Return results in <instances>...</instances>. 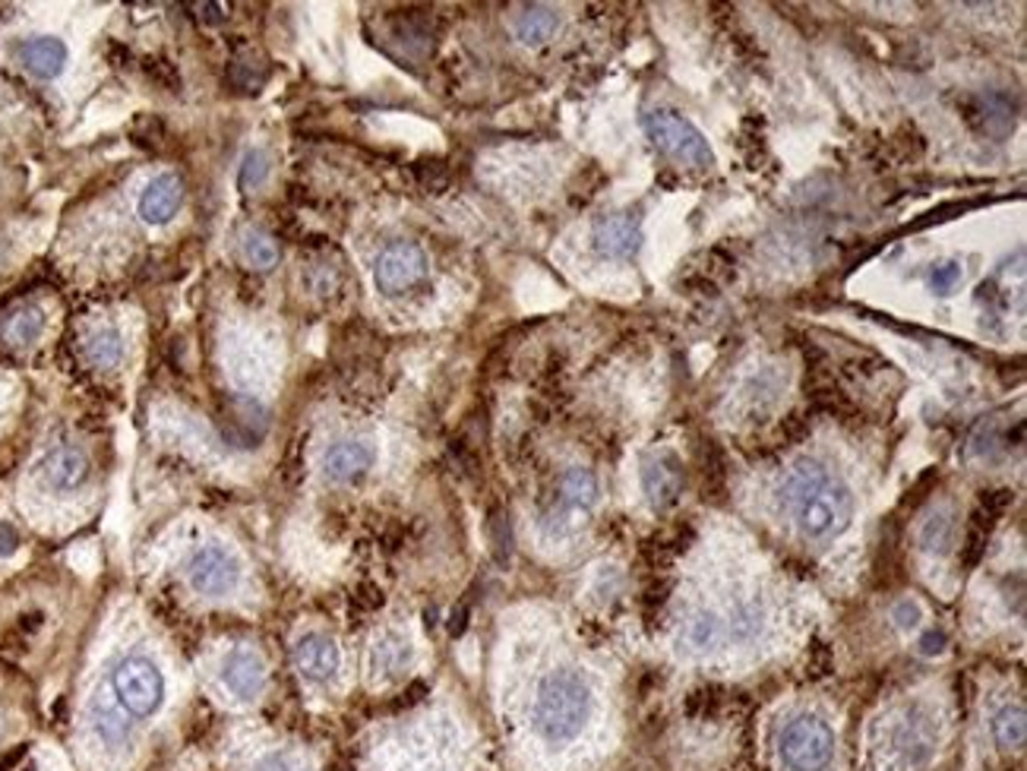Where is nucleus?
I'll use <instances>...</instances> for the list:
<instances>
[{
	"label": "nucleus",
	"mask_w": 1027,
	"mask_h": 771,
	"mask_svg": "<svg viewBox=\"0 0 1027 771\" xmlns=\"http://www.w3.org/2000/svg\"><path fill=\"white\" fill-rule=\"evenodd\" d=\"M642 124H645L648 139L661 149L664 156L677 159L680 165H689V168H711L714 165V152H711L708 139L702 137V130L692 127L677 112L655 108L642 117Z\"/></svg>",
	"instance_id": "nucleus-5"
},
{
	"label": "nucleus",
	"mask_w": 1027,
	"mask_h": 771,
	"mask_svg": "<svg viewBox=\"0 0 1027 771\" xmlns=\"http://www.w3.org/2000/svg\"><path fill=\"white\" fill-rule=\"evenodd\" d=\"M89 730L92 737L108 749H120L130 743V721L117 711V705L92 703L89 705Z\"/></svg>",
	"instance_id": "nucleus-20"
},
{
	"label": "nucleus",
	"mask_w": 1027,
	"mask_h": 771,
	"mask_svg": "<svg viewBox=\"0 0 1027 771\" xmlns=\"http://www.w3.org/2000/svg\"><path fill=\"white\" fill-rule=\"evenodd\" d=\"M557 25H560V17H557V10H550V7H526L519 17H516V35L526 42V45H544L550 35L557 32Z\"/></svg>",
	"instance_id": "nucleus-21"
},
{
	"label": "nucleus",
	"mask_w": 1027,
	"mask_h": 771,
	"mask_svg": "<svg viewBox=\"0 0 1027 771\" xmlns=\"http://www.w3.org/2000/svg\"><path fill=\"white\" fill-rule=\"evenodd\" d=\"M642 490L655 509H667L684 490V465L670 450H658L642 462Z\"/></svg>",
	"instance_id": "nucleus-10"
},
{
	"label": "nucleus",
	"mask_w": 1027,
	"mask_h": 771,
	"mask_svg": "<svg viewBox=\"0 0 1027 771\" xmlns=\"http://www.w3.org/2000/svg\"><path fill=\"white\" fill-rule=\"evenodd\" d=\"M993 737L1003 749H1021L1027 740L1025 705H1003L993 718Z\"/></svg>",
	"instance_id": "nucleus-22"
},
{
	"label": "nucleus",
	"mask_w": 1027,
	"mask_h": 771,
	"mask_svg": "<svg viewBox=\"0 0 1027 771\" xmlns=\"http://www.w3.org/2000/svg\"><path fill=\"white\" fill-rule=\"evenodd\" d=\"M411 645L405 635L383 633L370 648V674L377 680H395L409 670Z\"/></svg>",
	"instance_id": "nucleus-17"
},
{
	"label": "nucleus",
	"mask_w": 1027,
	"mask_h": 771,
	"mask_svg": "<svg viewBox=\"0 0 1027 771\" xmlns=\"http://www.w3.org/2000/svg\"><path fill=\"white\" fill-rule=\"evenodd\" d=\"M936 752L933 721L923 708H908L904 718L891 727V756L904 771H920L930 765Z\"/></svg>",
	"instance_id": "nucleus-9"
},
{
	"label": "nucleus",
	"mask_w": 1027,
	"mask_h": 771,
	"mask_svg": "<svg viewBox=\"0 0 1027 771\" xmlns=\"http://www.w3.org/2000/svg\"><path fill=\"white\" fill-rule=\"evenodd\" d=\"M961 275H964L961 273V263L949 260V263H939V266H933V273H930V285H933V292H939V295H949V292H952V288L961 282Z\"/></svg>",
	"instance_id": "nucleus-30"
},
{
	"label": "nucleus",
	"mask_w": 1027,
	"mask_h": 771,
	"mask_svg": "<svg viewBox=\"0 0 1027 771\" xmlns=\"http://www.w3.org/2000/svg\"><path fill=\"white\" fill-rule=\"evenodd\" d=\"M339 645L329 635L307 633L295 645V664L304 680L329 683L339 674Z\"/></svg>",
	"instance_id": "nucleus-13"
},
{
	"label": "nucleus",
	"mask_w": 1027,
	"mask_h": 771,
	"mask_svg": "<svg viewBox=\"0 0 1027 771\" xmlns=\"http://www.w3.org/2000/svg\"><path fill=\"white\" fill-rule=\"evenodd\" d=\"M183 575H187L193 591H200L205 598H222V594L237 589L241 563L225 545H203L190 553Z\"/></svg>",
	"instance_id": "nucleus-7"
},
{
	"label": "nucleus",
	"mask_w": 1027,
	"mask_h": 771,
	"mask_svg": "<svg viewBox=\"0 0 1027 771\" xmlns=\"http://www.w3.org/2000/svg\"><path fill=\"white\" fill-rule=\"evenodd\" d=\"M942 648H945V635L942 633H927L920 638V652L923 655H939Z\"/></svg>",
	"instance_id": "nucleus-33"
},
{
	"label": "nucleus",
	"mask_w": 1027,
	"mask_h": 771,
	"mask_svg": "<svg viewBox=\"0 0 1027 771\" xmlns=\"http://www.w3.org/2000/svg\"><path fill=\"white\" fill-rule=\"evenodd\" d=\"M891 616H894V623H898L901 630H917V626H920V620H923V611H920V604H917V601H898V604H894V611H891Z\"/></svg>",
	"instance_id": "nucleus-31"
},
{
	"label": "nucleus",
	"mask_w": 1027,
	"mask_h": 771,
	"mask_svg": "<svg viewBox=\"0 0 1027 771\" xmlns=\"http://www.w3.org/2000/svg\"><path fill=\"white\" fill-rule=\"evenodd\" d=\"M86 358L95 367H115L124 358V339L117 329H98L92 332V339L86 341Z\"/></svg>",
	"instance_id": "nucleus-25"
},
{
	"label": "nucleus",
	"mask_w": 1027,
	"mask_h": 771,
	"mask_svg": "<svg viewBox=\"0 0 1027 771\" xmlns=\"http://www.w3.org/2000/svg\"><path fill=\"white\" fill-rule=\"evenodd\" d=\"M597 477L592 468H582V465H572L567 468V475L560 477L557 484V497L544 513V535L548 538H567L572 535L579 525L592 516L594 503H597Z\"/></svg>",
	"instance_id": "nucleus-4"
},
{
	"label": "nucleus",
	"mask_w": 1027,
	"mask_h": 771,
	"mask_svg": "<svg viewBox=\"0 0 1027 771\" xmlns=\"http://www.w3.org/2000/svg\"><path fill=\"white\" fill-rule=\"evenodd\" d=\"M17 547H20V535H17V528L3 522L0 525V557H10Z\"/></svg>",
	"instance_id": "nucleus-32"
},
{
	"label": "nucleus",
	"mask_w": 1027,
	"mask_h": 771,
	"mask_svg": "<svg viewBox=\"0 0 1027 771\" xmlns=\"http://www.w3.org/2000/svg\"><path fill=\"white\" fill-rule=\"evenodd\" d=\"M266 175H269V159L260 149H251L244 156V165H241V187L253 190V187H260V183L266 181Z\"/></svg>",
	"instance_id": "nucleus-29"
},
{
	"label": "nucleus",
	"mask_w": 1027,
	"mask_h": 771,
	"mask_svg": "<svg viewBox=\"0 0 1027 771\" xmlns=\"http://www.w3.org/2000/svg\"><path fill=\"white\" fill-rule=\"evenodd\" d=\"M424 275H427V253L411 241L389 244L373 263V278L383 295H405L424 282Z\"/></svg>",
	"instance_id": "nucleus-8"
},
{
	"label": "nucleus",
	"mask_w": 1027,
	"mask_h": 771,
	"mask_svg": "<svg viewBox=\"0 0 1027 771\" xmlns=\"http://www.w3.org/2000/svg\"><path fill=\"white\" fill-rule=\"evenodd\" d=\"M222 683L231 696L253 703L266 689V661L253 648H234L222 661Z\"/></svg>",
	"instance_id": "nucleus-11"
},
{
	"label": "nucleus",
	"mask_w": 1027,
	"mask_h": 771,
	"mask_svg": "<svg viewBox=\"0 0 1027 771\" xmlns=\"http://www.w3.org/2000/svg\"><path fill=\"white\" fill-rule=\"evenodd\" d=\"M39 472L45 477L47 487H54V490H73V487H80L86 475H89V458L83 450H76V446H57V450H51V453L42 458V465H39Z\"/></svg>",
	"instance_id": "nucleus-16"
},
{
	"label": "nucleus",
	"mask_w": 1027,
	"mask_h": 771,
	"mask_svg": "<svg viewBox=\"0 0 1027 771\" xmlns=\"http://www.w3.org/2000/svg\"><path fill=\"white\" fill-rule=\"evenodd\" d=\"M45 329V314L39 307H23L3 323V336L13 345H32Z\"/></svg>",
	"instance_id": "nucleus-24"
},
{
	"label": "nucleus",
	"mask_w": 1027,
	"mask_h": 771,
	"mask_svg": "<svg viewBox=\"0 0 1027 771\" xmlns=\"http://www.w3.org/2000/svg\"><path fill=\"white\" fill-rule=\"evenodd\" d=\"M244 256H247V263L256 266V270H273L275 263H278V244H275L266 231L251 228V231L244 234Z\"/></svg>",
	"instance_id": "nucleus-27"
},
{
	"label": "nucleus",
	"mask_w": 1027,
	"mask_h": 771,
	"mask_svg": "<svg viewBox=\"0 0 1027 771\" xmlns=\"http://www.w3.org/2000/svg\"><path fill=\"white\" fill-rule=\"evenodd\" d=\"M952 528H955V522H952V513H939V516H933L930 522L923 525L920 541H923L927 550H939V553H942L945 547L952 545Z\"/></svg>",
	"instance_id": "nucleus-28"
},
{
	"label": "nucleus",
	"mask_w": 1027,
	"mask_h": 771,
	"mask_svg": "<svg viewBox=\"0 0 1027 771\" xmlns=\"http://www.w3.org/2000/svg\"><path fill=\"white\" fill-rule=\"evenodd\" d=\"M642 247V225L629 212H614L594 225V250L607 260H629Z\"/></svg>",
	"instance_id": "nucleus-12"
},
{
	"label": "nucleus",
	"mask_w": 1027,
	"mask_h": 771,
	"mask_svg": "<svg viewBox=\"0 0 1027 771\" xmlns=\"http://www.w3.org/2000/svg\"><path fill=\"white\" fill-rule=\"evenodd\" d=\"M183 203V181L178 175H159L156 181H149V187L142 190L139 197V215L149 222V225H165L178 215V209Z\"/></svg>",
	"instance_id": "nucleus-15"
},
{
	"label": "nucleus",
	"mask_w": 1027,
	"mask_h": 771,
	"mask_svg": "<svg viewBox=\"0 0 1027 771\" xmlns=\"http://www.w3.org/2000/svg\"><path fill=\"white\" fill-rule=\"evenodd\" d=\"M765 630V604L762 598H740L737 604H731L728 613V623H724V633L737 645H753L755 638Z\"/></svg>",
	"instance_id": "nucleus-19"
},
{
	"label": "nucleus",
	"mask_w": 1027,
	"mask_h": 771,
	"mask_svg": "<svg viewBox=\"0 0 1027 771\" xmlns=\"http://www.w3.org/2000/svg\"><path fill=\"white\" fill-rule=\"evenodd\" d=\"M263 771H297V769H292V765H288V759H285V756H273V759H269V762L263 765Z\"/></svg>",
	"instance_id": "nucleus-34"
},
{
	"label": "nucleus",
	"mask_w": 1027,
	"mask_h": 771,
	"mask_svg": "<svg viewBox=\"0 0 1027 771\" xmlns=\"http://www.w3.org/2000/svg\"><path fill=\"white\" fill-rule=\"evenodd\" d=\"M728 638L724 633V620L711 611H696L686 623V642L696 648V652H708V648H718L721 642Z\"/></svg>",
	"instance_id": "nucleus-23"
},
{
	"label": "nucleus",
	"mask_w": 1027,
	"mask_h": 771,
	"mask_svg": "<svg viewBox=\"0 0 1027 771\" xmlns=\"http://www.w3.org/2000/svg\"><path fill=\"white\" fill-rule=\"evenodd\" d=\"M20 61L23 67L39 76V80H54L64 64H67V47L61 39H51V35H39V39H29L20 45Z\"/></svg>",
	"instance_id": "nucleus-18"
},
{
	"label": "nucleus",
	"mask_w": 1027,
	"mask_h": 771,
	"mask_svg": "<svg viewBox=\"0 0 1027 771\" xmlns=\"http://www.w3.org/2000/svg\"><path fill=\"white\" fill-rule=\"evenodd\" d=\"M977 114H983V127L986 134H1005L1008 127H1015V112L1008 105L1005 95H981L977 98Z\"/></svg>",
	"instance_id": "nucleus-26"
},
{
	"label": "nucleus",
	"mask_w": 1027,
	"mask_h": 771,
	"mask_svg": "<svg viewBox=\"0 0 1027 771\" xmlns=\"http://www.w3.org/2000/svg\"><path fill=\"white\" fill-rule=\"evenodd\" d=\"M377 462V450L367 440H342L336 446H329V453L322 455V472L332 484H351L358 477H364Z\"/></svg>",
	"instance_id": "nucleus-14"
},
{
	"label": "nucleus",
	"mask_w": 1027,
	"mask_h": 771,
	"mask_svg": "<svg viewBox=\"0 0 1027 771\" xmlns=\"http://www.w3.org/2000/svg\"><path fill=\"white\" fill-rule=\"evenodd\" d=\"M112 689H115V699L127 715L149 718V715L159 711L161 699H165V677H161V670L149 658L130 655V658L115 664Z\"/></svg>",
	"instance_id": "nucleus-6"
},
{
	"label": "nucleus",
	"mask_w": 1027,
	"mask_h": 771,
	"mask_svg": "<svg viewBox=\"0 0 1027 771\" xmlns=\"http://www.w3.org/2000/svg\"><path fill=\"white\" fill-rule=\"evenodd\" d=\"M592 708L594 696L589 680L572 667H560L538 683L531 705V727L538 740L550 747H563L585 730Z\"/></svg>",
	"instance_id": "nucleus-2"
},
{
	"label": "nucleus",
	"mask_w": 1027,
	"mask_h": 771,
	"mask_svg": "<svg viewBox=\"0 0 1027 771\" xmlns=\"http://www.w3.org/2000/svg\"><path fill=\"white\" fill-rule=\"evenodd\" d=\"M777 759L787 771H828L835 730L819 715H794L777 733Z\"/></svg>",
	"instance_id": "nucleus-3"
},
{
	"label": "nucleus",
	"mask_w": 1027,
	"mask_h": 771,
	"mask_svg": "<svg viewBox=\"0 0 1027 771\" xmlns=\"http://www.w3.org/2000/svg\"><path fill=\"white\" fill-rule=\"evenodd\" d=\"M784 506L803 538H838L854 519V494L847 480L819 458H803L784 480Z\"/></svg>",
	"instance_id": "nucleus-1"
}]
</instances>
